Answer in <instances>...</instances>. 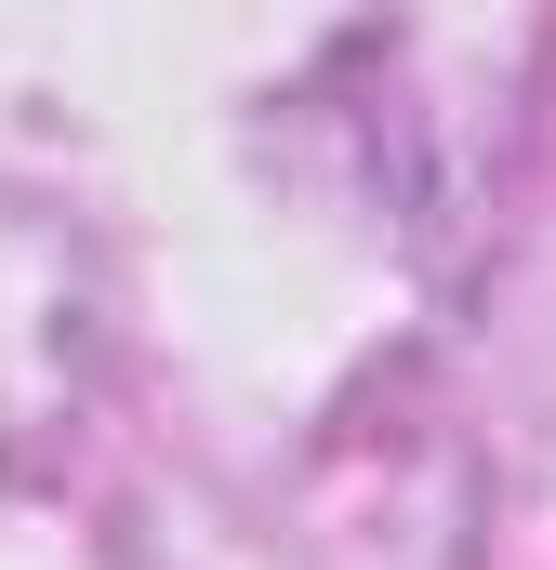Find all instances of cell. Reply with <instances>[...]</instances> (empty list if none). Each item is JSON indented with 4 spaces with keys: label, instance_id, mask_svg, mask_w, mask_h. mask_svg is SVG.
Masks as SVG:
<instances>
[]
</instances>
